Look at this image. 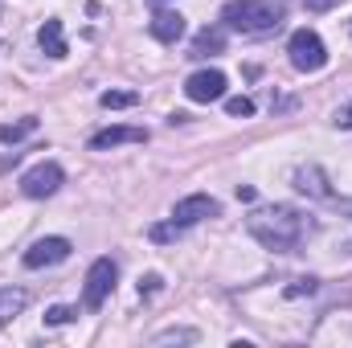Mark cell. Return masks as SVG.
I'll return each mask as SVG.
<instances>
[{
  "instance_id": "cell-1",
  "label": "cell",
  "mask_w": 352,
  "mask_h": 348,
  "mask_svg": "<svg viewBox=\"0 0 352 348\" xmlns=\"http://www.w3.org/2000/svg\"><path fill=\"white\" fill-rule=\"evenodd\" d=\"M246 230L258 246L274 250V254H291L316 234V217L295 209V205H266L246 217Z\"/></svg>"
},
{
  "instance_id": "cell-2",
  "label": "cell",
  "mask_w": 352,
  "mask_h": 348,
  "mask_svg": "<svg viewBox=\"0 0 352 348\" xmlns=\"http://www.w3.org/2000/svg\"><path fill=\"white\" fill-rule=\"evenodd\" d=\"M221 21L234 33L263 37V33H274L283 25V4H274V0H230L221 8Z\"/></svg>"
},
{
  "instance_id": "cell-3",
  "label": "cell",
  "mask_w": 352,
  "mask_h": 348,
  "mask_svg": "<svg viewBox=\"0 0 352 348\" xmlns=\"http://www.w3.org/2000/svg\"><path fill=\"white\" fill-rule=\"evenodd\" d=\"M287 54H291V66L299 74H316V70L328 66V50H324L316 29H295L291 41H287Z\"/></svg>"
},
{
  "instance_id": "cell-4",
  "label": "cell",
  "mask_w": 352,
  "mask_h": 348,
  "mask_svg": "<svg viewBox=\"0 0 352 348\" xmlns=\"http://www.w3.org/2000/svg\"><path fill=\"white\" fill-rule=\"evenodd\" d=\"M115 279H119V266L115 259H94L87 270V287H82V307L87 312H98L107 303V295L115 291Z\"/></svg>"
},
{
  "instance_id": "cell-5",
  "label": "cell",
  "mask_w": 352,
  "mask_h": 348,
  "mask_svg": "<svg viewBox=\"0 0 352 348\" xmlns=\"http://www.w3.org/2000/svg\"><path fill=\"white\" fill-rule=\"evenodd\" d=\"M62 164H54V160H41V164H33L29 173L21 176V193L25 197H33V201H41V197H54L58 188H62Z\"/></svg>"
},
{
  "instance_id": "cell-6",
  "label": "cell",
  "mask_w": 352,
  "mask_h": 348,
  "mask_svg": "<svg viewBox=\"0 0 352 348\" xmlns=\"http://www.w3.org/2000/svg\"><path fill=\"white\" fill-rule=\"evenodd\" d=\"M217 213H221V205H217L209 193H192V197H184V201H176V205H173V226H180V230H192L197 221L217 217Z\"/></svg>"
},
{
  "instance_id": "cell-7",
  "label": "cell",
  "mask_w": 352,
  "mask_h": 348,
  "mask_svg": "<svg viewBox=\"0 0 352 348\" xmlns=\"http://www.w3.org/2000/svg\"><path fill=\"white\" fill-rule=\"evenodd\" d=\"M70 250H74L70 238H37V242L25 250V259L21 262H25L29 270H41V266H58V262H66L70 259Z\"/></svg>"
},
{
  "instance_id": "cell-8",
  "label": "cell",
  "mask_w": 352,
  "mask_h": 348,
  "mask_svg": "<svg viewBox=\"0 0 352 348\" xmlns=\"http://www.w3.org/2000/svg\"><path fill=\"white\" fill-rule=\"evenodd\" d=\"M184 94H188V102H221L226 98V74L221 70H197V74H188Z\"/></svg>"
},
{
  "instance_id": "cell-9",
  "label": "cell",
  "mask_w": 352,
  "mask_h": 348,
  "mask_svg": "<svg viewBox=\"0 0 352 348\" xmlns=\"http://www.w3.org/2000/svg\"><path fill=\"white\" fill-rule=\"evenodd\" d=\"M119 144H148V131L144 127H102L90 135V152H107Z\"/></svg>"
},
{
  "instance_id": "cell-10",
  "label": "cell",
  "mask_w": 352,
  "mask_h": 348,
  "mask_svg": "<svg viewBox=\"0 0 352 348\" xmlns=\"http://www.w3.org/2000/svg\"><path fill=\"white\" fill-rule=\"evenodd\" d=\"M295 188H299V193H307V197H316V201H332L328 176H324L320 164H303V168H295Z\"/></svg>"
},
{
  "instance_id": "cell-11",
  "label": "cell",
  "mask_w": 352,
  "mask_h": 348,
  "mask_svg": "<svg viewBox=\"0 0 352 348\" xmlns=\"http://www.w3.org/2000/svg\"><path fill=\"white\" fill-rule=\"evenodd\" d=\"M37 45H41V54H50V58H66V54H70L66 33H62V17H45V25L37 29Z\"/></svg>"
},
{
  "instance_id": "cell-12",
  "label": "cell",
  "mask_w": 352,
  "mask_h": 348,
  "mask_svg": "<svg viewBox=\"0 0 352 348\" xmlns=\"http://www.w3.org/2000/svg\"><path fill=\"white\" fill-rule=\"evenodd\" d=\"M152 37L156 41H164V45H173V41H180V33H184V17L180 12H173V8H160L156 17H152Z\"/></svg>"
},
{
  "instance_id": "cell-13",
  "label": "cell",
  "mask_w": 352,
  "mask_h": 348,
  "mask_svg": "<svg viewBox=\"0 0 352 348\" xmlns=\"http://www.w3.org/2000/svg\"><path fill=\"white\" fill-rule=\"evenodd\" d=\"M221 50H226V29H201V33L192 37L188 58H213V54H221Z\"/></svg>"
},
{
  "instance_id": "cell-14",
  "label": "cell",
  "mask_w": 352,
  "mask_h": 348,
  "mask_svg": "<svg viewBox=\"0 0 352 348\" xmlns=\"http://www.w3.org/2000/svg\"><path fill=\"white\" fill-rule=\"evenodd\" d=\"M25 307H29V291H21V287H4L0 291V324L16 320Z\"/></svg>"
},
{
  "instance_id": "cell-15",
  "label": "cell",
  "mask_w": 352,
  "mask_h": 348,
  "mask_svg": "<svg viewBox=\"0 0 352 348\" xmlns=\"http://www.w3.org/2000/svg\"><path fill=\"white\" fill-rule=\"evenodd\" d=\"M33 131H37V119H33V115H25L21 123H4V127H0V144H21V140H25V135H33Z\"/></svg>"
},
{
  "instance_id": "cell-16",
  "label": "cell",
  "mask_w": 352,
  "mask_h": 348,
  "mask_svg": "<svg viewBox=\"0 0 352 348\" xmlns=\"http://www.w3.org/2000/svg\"><path fill=\"white\" fill-rule=\"evenodd\" d=\"M135 102H140L135 90H102L98 94V107H107V111H123V107H135Z\"/></svg>"
},
{
  "instance_id": "cell-17",
  "label": "cell",
  "mask_w": 352,
  "mask_h": 348,
  "mask_svg": "<svg viewBox=\"0 0 352 348\" xmlns=\"http://www.w3.org/2000/svg\"><path fill=\"white\" fill-rule=\"evenodd\" d=\"M192 340H197L192 328H168V332H160L152 345H192Z\"/></svg>"
},
{
  "instance_id": "cell-18",
  "label": "cell",
  "mask_w": 352,
  "mask_h": 348,
  "mask_svg": "<svg viewBox=\"0 0 352 348\" xmlns=\"http://www.w3.org/2000/svg\"><path fill=\"white\" fill-rule=\"evenodd\" d=\"M226 111H230L234 119H250V115H254V98H246V94H238V98H226Z\"/></svg>"
},
{
  "instance_id": "cell-19",
  "label": "cell",
  "mask_w": 352,
  "mask_h": 348,
  "mask_svg": "<svg viewBox=\"0 0 352 348\" xmlns=\"http://www.w3.org/2000/svg\"><path fill=\"white\" fill-rule=\"evenodd\" d=\"M74 316H78V307H66V303H58V307H50V312H45V324H50V328H62V324H70Z\"/></svg>"
},
{
  "instance_id": "cell-20",
  "label": "cell",
  "mask_w": 352,
  "mask_h": 348,
  "mask_svg": "<svg viewBox=\"0 0 352 348\" xmlns=\"http://www.w3.org/2000/svg\"><path fill=\"white\" fill-rule=\"evenodd\" d=\"M148 234H152V242H173V238H180L184 230H180V226H173V221H160V226H152Z\"/></svg>"
},
{
  "instance_id": "cell-21",
  "label": "cell",
  "mask_w": 352,
  "mask_h": 348,
  "mask_svg": "<svg viewBox=\"0 0 352 348\" xmlns=\"http://www.w3.org/2000/svg\"><path fill=\"white\" fill-rule=\"evenodd\" d=\"M311 291H316V279H295L287 287V299H299V295H311Z\"/></svg>"
},
{
  "instance_id": "cell-22",
  "label": "cell",
  "mask_w": 352,
  "mask_h": 348,
  "mask_svg": "<svg viewBox=\"0 0 352 348\" xmlns=\"http://www.w3.org/2000/svg\"><path fill=\"white\" fill-rule=\"evenodd\" d=\"M332 123H336L340 131H352V102H344V107H336V115H332Z\"/></svg>"
},
{
  "instance_id": "cell-23",
  "label": "cell",
  "mask_w": 352,
  "mask_h": 348,
  "mask_svg": "<svg viewBox=\"0 0 352 348\" xmlns=\"http://www.w3.org/2000/svg\"><path fill=\"white\" fill-rule=\"evenodd\" d=\"M160 291V274H148V279H140V295H156Z\"/></svg>"
},
{
  "instance_id": "cell-24",
  "label": "cell",
  "mask_w": 352,
  "mask_h": 348,
  "mask_svg": "<svg viewBox=\"0 0 352 348\" xmlns=\"http://www.w3.org/2000/svg\"><path fill=\"white\" fill-rule=\"evenodd\" d=\"M307 4V12H328V8H336L340 0H303Z\"/></svg>"
},
{
  "instance_id": "cell-25",
  "label": "cell",
  "mask_w": 352,
  "mask_h": 348,
  "mask_svg": "<svg viewBox=\"0 0 352 348\" xmlns=\"http://www.w3.org/2000/svg\"><path fill=\"white\" fill-rule=\"evenodd\" d=\"M238 201H254V188L250 184H238Z\"/></svg>"
},
{
  "instance_id": "cell-26",
  "label": "cell",
  "mask_w": 352,
  "mask_h": 348,
  "mask_svg": "<svg viewBox=\"0 0 352 348\" xmlns=\"http://www.w3.org/2000/svg\"><path fill=\"white\" fill-rule=\"evenodd\" d=\"M332 201H336V197H332ZM336 205H340V213H349L352 217V201H336Z\"/></svg>"
},
{
  "instance_id": "cell-27",
  "label": "cell",
  "mask_w": 352,
  "mask_h": 348,
  "mask_svg": "<svg viewBox=\"0 0 352 348\" xmlns=\"http://www.w3.org/2000/svg\"><path fill=\"white\" fill-rule=\"evenodd\" d=\"M0 328H4V324H0Z\"/></svg>"
}]
</instances>
